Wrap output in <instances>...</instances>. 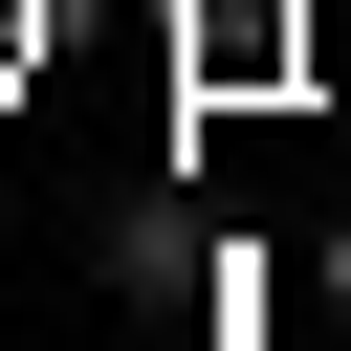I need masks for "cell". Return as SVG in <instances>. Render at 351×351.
<instances>
[{"label": "cell", "mask_w": 351, "mask_h": 351, "mask_svg": "<svg viewBox=\"0 0 351 351\" xmlns=\"http://www.w3.org/2000/svg\"><path fill=\"white\" fill-rule=\"evenodd\" d=\"M329 329H351V219H329Z\"/></svg>", "instance_id": "6da1fadb"}, {"label": "cell", "mask_w": 351, "mask_h": 351, "mask_svg": "<svg viewBox=\"0 0 351 351\" xmlns=\"http://www.w3.org/2000/svg\"><path fill=\"white\" fill-rule=\"evenodd\" d=\"M197 22H219V44H241V22H263V0H197Z\"/></svg>", "instance_id": "7a4b0ae2"}]
</instances>
